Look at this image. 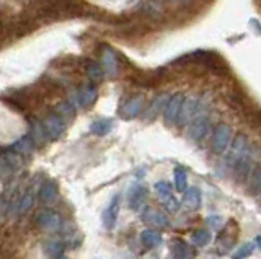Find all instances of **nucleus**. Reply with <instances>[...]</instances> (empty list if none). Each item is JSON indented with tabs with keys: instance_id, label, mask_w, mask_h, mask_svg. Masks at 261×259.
Instances as JSON below:
<instances>
[{
	"instance_id": "f8f14e48",
	"label": "nucleus",
	"mask_w": 261,
	"mask_h": 259,
	"mask_svg": "<svg viewBox=\"0 0 261 259\" xmlns=\"http://www.w3.org/2000/svg\"><path fill=\"white\" fill-rule=\"evenodd\" d=\"M39 200L43 204H54L58 200V184L54 181H47L39 189Z\"/></svg>"
},
{
	"instance_id": "ddd939ff",
	"label": "nucleus",
	"mask_w": 261,
	"mask_h": 259,
	"mask_svg": "<svg viewBox=\"0 0 261 259\" xmlns=\"http://www.w3.org/2000/svg\"><path fill=\"white\" fill-rule=\"evenodd\" d=\"M172 256H173V259H193L194 251L185 241L175 240L172 243Z\"/></svg>"
},
{
	"instance_id": "423d86ee",
	"label": "nucleus",
	"mask_w": 261,
	"mask_h": 259,
	"mask_svg": "<svg viewBox=\"0 0 261 259\" xmlns=\"http://www.w3.org/2000/svg\"><path fill=\"white\" fill-rule=\"evenodd\" d=\"M101 64H103L101 70L107 72V75L116 77L119 74V67H121L119 66V57L110 46L101 47Z\"/></svg>"
},
{
	"instance_id": "39448f33",
	"label": "nucleus",
	"mask_w": 261,
	"mask_h": 259,
	"mask_svg": "<svg viewBox=\"0 0 261 259\" xmlns=\"http://www.w3.org/2000/svg\"><path fill=\"white\" fill-rule=\"evenodd\" d=\"M44 131H46V135L49 139H53V140H58L62 137V134H64L66 131V121L59 118L56 113H51L49 116L44 119Z\"/></svg>"
},
{
	"instance_id": "f3484780",
	"label": "nucleus",
	"mask_w": 261,
	"mask_h": 259,
	"mask_svg": "<svg viewBox=\"0 0 261 259\" xmlns=\"http://www.w3.org/2000/svg\"><path fill=\"white\" fill-rule=\"evenodd\" d=\"M44 251L49 259H61L64 254V243L59 240H51L44 244Z\"/></svg>"
},
{
	"instance_id": "c85d7f7f",
	"label": "nucleus",
	"mask_w": 261,
	"mask_h": 259,
	"mask_svg": "<svg viewBox=\"0 0 261 259\" xmlns=\"http://www.w3.org/2000/svg\"><path fill=\"white\" fill-rule=\"evenodd\" d=\"M253 253V244L248 243V244H245V246L240 248L237 253L234 254V259H245L246 256H250Z\"/></svg>"
},
{
	"instance_id": "20e7f679",
	"label": "nucleus",
	"mask_w": 261,
	"mask_h": 259,
	"mask_svg": "<svg viewBox=\"0 0 261 259\" xmlns=\"http://www.w3.org/2000/svg\"><path fill=\"white\" fill-rule=\"evenodd\" d=\"M209 132H211V122H209V118H206V116L193 118L191 124H189V127H188V135H189V139L194 140V142H202V140L209 135Z\"/></svg>"
},
{
	"instance_id": "4be33fe9",
	"label": "nucleus",
	"mask_w": 261,
	"mask_h": 259,
	"mask_svg": "<svg viewBox=\"0 0 261 259\" xmlns=\"http://www.w3.org/2000/svg\"><path fill=\"white\" fill-rule=\"evenodd\" d=\"M144 220H147L149 224H153V225L168 227V220L165 215L159 214L157 211H153V209H147V212L144 214Z\"/></svg>"
},
{
	"instance_id": "f257e3e1",
	"label": "nucleus",
	"mask_w": 261,
	"mask_h": 259,
	"mask_svg": "<svg viewBox=\"0 0 261 259\" xmlns=\"http://www.w3.org/2000/svg\"><path fill=\"white\" fill-rule=\"evenodd\" d=\"M250 140L245 134H238L234 143L230 145L229 152V163H232L234 167H238L240 163H243L245 160H250Z\"/></svg>"
},
{
	"instance_id": "aec40b11",
	"label": "nucleus",
	"mask_w": 261,
	"mask_h": 259,
	"mask_svg": "<svg viewBox=\"0 0 261 259\" xmlns=\"http://www.w3.org/2000/svg\"><path fill=\"white\" fill-rule=\"evenodd\" d=\"M183 202H185L189 209H197L201 205V192L197 188H189L185 191V197H183Z\"/></svg>"
},
{
	"instance_id": "7c9ffc66",
	"label": "nucleus",
	"mask_w": 261,
	"mask_h": 259,
	"mask_svg": "<svg viewBox=\"0 0 261 259\" xmlns=\"http://www.w3.org/2000/svg\"><path fill=\"white\" fill-rule=\"evenodd\" d=\"M31 204H33V194H31V192H28L26 196L23 197V202H22V205H20V212H25V211H28V209L31 207Z\"/></svg>"
},
{
	"instance_id": "0eeeda50",
	"label": "nucleus",
	"mask_w": 261,
	"mask_h": 259,
	"mask_svg": "<svg viewBox=\"0 0 261 259\" xmlns=\"http://www.w3.org/2000/svg\"><path fill=\"white\" fill-rule=\"evenodd\" d=\"M183 99H185V96H183L181 93H175L173 96L168 98V101L165 105V124L167 126H172L176 122Z\"/></svg>"
},
{
	"instance_id": "dca6fc26",
	"label": "nucleus",
	"mask_w": 261,
	"mask_h": 259,
	"mask_svg": "<svg viewBox=\"0 0 261 259\" xmlns=\"http://www.w3.org/2000/svg\"><path fill=\"white\" fill-rule=\"evenodd\" d=\"M30 139L33 140L34 145H44L46 143V131H44V127L41 122H36V121H33L31 122V134H30Z\"/></svg>"
},
{
	"instance_id": "2f4dec72",
	"label": "nucleus",
	"mask_w": 261,
	"mask_h": 259,
	"mask_svg": "<svg viewBox=\"0 0 261 259\" xmlns=\"http://www.w3.org/2000/svg\"><path fill=\"white\" fill-rule=\"evenodd\" d=\"M7 42H10V39H9V36H7L5 25H4V20H0V46L7 44Z\"/></svg>"
},
{
	"instance_id": "7ed1b4c3",
	"label": "nucleus",
	"mask_w": 261,
	"mask_h": 259,
	"mask_svg": "<svg viewBox=\"0 0 261 259\" xmlns=\"http://www.w3.org/2000/svg\"><path fill=\"white\" fill-rule=\"evenodd\" d=\"M36 224H38V227L41 230H44V232H58V230L61 228V225H62V219L56 211L46 209V211L38 212Z\"/></svg>"
},
{
	"instance_id": "6e6552de",
	"label": "nucleus",
	"mask_w": 261,
	"mask_h": 259,
	"mask_svg": "<svg viewBox=\"0 0 261 259\" xmlns=\"http://www.w3.org/2000/svg\"><path fill=\"white\" fill-rule=\"evenodd\" d=\"M196 110H197V101L194 98H185V99H183L180 113H178V118H176L178 126L183 127V126L189 124V122H191L193 118H194Z\"/></svg>"
},
{
	"instance_id": "6ab92c4d",
	"label": "nucleus",
	"mask_w": 261,
	"mask_h": 259,
	"mask_svg": "<svg viewBox=\"0 0 261 259\" xmlns=\"http://www.w3.org/2000/svg\"><path fill=\"white\" fill-rule=\"evenodd\" d=\"M147 196V191L142 186H134V189H131V197H129V205L137 211V209L144 204V197Z\"/></svg>"
},
{
	"instance_id": "4468645a",
	"label": "nucleus",
	"mask_w": 261,
	"mask_h": 259,
	"mask_svg": "<svg viewBox=\"0 0 261 259\" xmlns=\"http://www.w3.org/2000/svg\"><path fill=\"white\" fill-rule=\"evenodd\" d=\"M140 241H142V244L147 249H153V248H157L162 244V236H160V233L157 232V230L147 228V230H144L142 233H140Z\"/></svg>"
},
{
	"instance_id": "bb28decb",
	"label": "nucleus",
	"mask_w": 261,
	"mask_h": 259,
	"mask_svg": "<svg viewBox=\"0 0 261 259\" xmlns=\"http://www.w3.org/2000/svg\"><path fill=\"white\" fill-rule=\"evenodd\" d=\"M33 140L28 137H23V139H20L15 145H13V150H15V152H18V153H23V155H31V152H33Z\"/></svg>"
},
{
	"instance_id": "f03ea898",
	"label": "nucleus",
	"mask_w": 261,
	"mask_h": 259,
	"mask_svg": "<svg viewBox=\"0 0 261 259\" xmlns=\"http://www.w3.org/2000/svg\"><path fill=\"white\" fill-rule=\"evenodd\" d=\"M230 139L232 129L227 124H224V122L217 124L213 132V150L216 153H224L230 145Z\"/></svg>"
},
{
	"instance_id": "1a4fd4ad",
	"label": "nucleus",
	"mask_w": 261,
	"mask_h": 259,
	"mask_svg": "<svg viewBox=\"0 0 261 259\" xmlns=\"http://www.w3.org/2000/svg\"><path fill=\"white\" fill-rule=\"evenodd\" d=\"M118 214H119V196H115L111 199L110 205L105 209V212L101 215V220H103V227L107 230H113L116 227V222H118Z\"/></svg>"
},
{
	"instance_id": "a211bd4d",
	"label": "nucleus",
	"mask_w": 261,
	"mask_h": 259,
	"mask_svg": "<svg viewBox=\"0 0 261 259\" xmlns=\"http://www.w3.org/2000/svg\"><path fill=\"white\" fill-rule=\"evenodd\" d=\"M111 129H113V119H107V118L96 119L93 124L90 126V131L96 135H107L111 132Z\"/></svg>"
},
{
	"instance_id": "9b49d317",
	"label": "nucleus",
	"mask_w": 261,
	"mask_h": 259,
	"mask_svg": "<svg viewBox=\"0 0 261 259\" xmlns=\"http://www.w3.org/2000/svg\"><path fill=\"white\" fill-rule=\"evenodd\" d=\"M96 86L95 85H87L77 93V98H75V105L80 106V108H90L91 105L95 103L96 99Z\"/></svg>"
},
{
	"instance_id": "b1692460",
	"label": "nucleus",
	"mask_w": 261,
	"mask_h": 259,
	"mask_svg": "<svg viewBox=\"0 0 261 259\" xmlns=\"http://www.w3.org/2000/svg\"><path fill=\"white\" fill-rule=\"evenodd\" d=\"M175 186L180 192H185L188 189V175L185 168L181 167L175 168Z\"/></svg>"
},
{
	"instance_id": "5701e85b",
	"label": "nucleus",
	"mask_w": 261,
	"mask_h": 259,
	"mask_svg": "<svg viewBox=\"0 0 261 259\" xmlns=\"http://www.w3.org/2000/svg\"><path fill=\"white\" fill-rule=\"evenodd\" d=\"M155 191H157L159 199L164 204L167 202V200H170L172 197H175L173 192H172V184L167 183V181H159L157 184H155Z\"/></svg>"
},
{
	"instance_id": "393cba45",
	"label": "nucleus",
	"mask_w": 261,
	"mask_h": 259,
	"mask_svg": "<svg viewBox=\"0 0 261 259\" xmlns=\"http://www.w3.org/2000/svg\"><path fill=\"white\" fill-rule=\"evenodd\" d=\"M85 72L91 82H100L103 78V70H101V66H98L96 62H91L88 61L85 64Z\"/></svg>"
},
{
	"instance_id": "cd10ccee",
	"label": "nucleus",
	"mask_w": 261,
	"mask_h": 259,
	"mask_svg": "<svg viewBox=\"0 0 261 259\" xmlns=\"http://www.w3.org/2000/svg\"><path fill=\"white\" fill-rule=\"evenodd\" d=\"M259 186H261V171H259V168L256 167L255 170H253L251 175H250V192L255 194V196H258Z\"/></svg>"
},
{
	"instance_id": "473e14b6",
	"label": "nucleus",
	"mask_w": 261,
	"mask_h": 259,
	"mask_svg": "<svg viewBox=\"0 0 261 259\" xmlns=\"http://www.w3.org/2000/svg\"><path fill=\"white\" fill-rule=\"evenodd\" d=\"M176 2H181V0H176Z\"/></svg>"
},
{
	"instance_id": "a878e982",
	"label": "nucleus",
	"mask_w": 261,
	"mask_h": 259,
	"mask_svg": "<svg viewBox=\"0 0 261 259\" xmlns=\"http://www.w3.org/2000/svg\"><path fill=\"white\" fill-rule=\"evenodd\" d=\"M191 240H193V243L196 244L197 248H202L211 241V232L206 228L196 230V232L193 233V236H191Z\"/></svg>"
},
{
	"instance_id": "c756f323",
	"label": "nucleus",
	"mask_w": 261,
	"mask_h": 259,
	"mask_svg": "<svg viewBox=\"0 0 261 259\" xmlns=\"http://www.w3.org/2000/svg\"><path fill=\"white\" fill-rule=\"evenodd\" d=\"M207 224L211 225L213 230H221L224 227V220L221 217H217V215H213V217H207Z\"/></svg>"
},
{
	"instance_id": "2eb2a0df",
	"label": "nucleus",
	"mask_w": 261,
	"mask_h": 259,
	"mask_svg": "<svg viewBox=\"0 0 261 259\" xmlns=\"http://www.w3.org/2000/svg\"><path fill=\"white\" fill-rule=\"evenodd\" d=\"M168 95H160V96H157L153 99V101L150 103V106L147 108V111H145V119L147 121H153L155 118L159 116V113L162 111V110H165V105H167V101H168Z\"/></svg>"
},
{
	"instance_id": "412c9836",
	"label": "nucleus",
	"mask_w": 261,
	"mask_h": 259,
	"mask_svg": "<svg viewBox=\"0 0 261 259\" xmlns=\"http://www.w3.org/2000/svg\"><path fill=\"white\" fill-rule=\"evenodd\" d=\"M54 113L64 121H70V119H74V116H75V108L72 106V103L64 101V103H59L58 106H56Z\"/></svg>"
},
{
	"instance_id": "9d476101",
	"label": "nucleus",
	"mask_w": 261,
	"mask_h": 259,
	"mask_svg": "<svg viewBox=\"0 0 261 259\" xmlns=\"http://www.w3.org/2000/svg\"><path fill=\"white\" fill-rule=\"evenodd\" d=\"M142 106H144V96L142 95H136V96L129 98L128 101L124 103L123 110H121L123 118L132 119V118L139 116V113L142 111Z\"/></svg>"
}]
</instances>
